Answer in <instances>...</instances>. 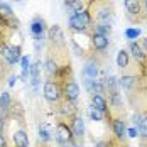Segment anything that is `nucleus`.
Returning a JSON list of instances; mask_svg holds the SVG:
<instances>
[{
    "mask_svg": "<svg viewBox=\"0 0 147 147\" xmlns=\"http://www.w3.org/2000/svg\"><path fill=\"white\" fill-rule=\"evenodd\" d=\"M29 29H30V34H32L34 39H42L44 41V36L47 34V29H46V22L42 17H34Z\"/></svg>",
    "mask_w": 147,
    "mask_h": 147,
    "instance_id": "nucleus-9",
    "label": "nucleus"
},
{
    "mask_svg": "<svg viewBox=\"0 0 147 147\" xmlns=\"http://www.w3.org/2000/svg\"><path fill=\"white\" fill-rule=\"evenodd\" d=\"M0 147H7V142H5V137H3V134H0Z\"/></svg>",
    "mask_w": 147,
    "mask_h": 147,
    "instance_id": "nucleus-35",
    "label": "nucleus"
},
{
    "mask_svg": "<svg viewBox=\"0 0 147 147\" xmlns=\"http://www.w3.org/2000/svg\"><path fill=\"white\" fill-rule=\"evenodd\" d=\"M0 17H3V19H15L10 5L5 3V2H0Z\"/></svg>",
    "mask_w": 147,
    "mask_h": 147,
    "instance_id": "nucleus-27",
    "label": "nucleus"
},
{
    "mask_svg": "<svg viewBox=\"0 0 147 147\" xmlns=\"http://www.w3.org/2000/svg\"><path fill=\"white\" fill-rule=\"evenodd\" d=\"M91 107H95L102 113H107L108 112V102H107V98L103 96L102 93H93L91 95Z\"/></svg>",
    "mask_w": 147,
    "mask_h": 147,
    "instance_id": "nucleus-20",
    "label": "nucleus"
},
{
    "mask_svg": "<svg viewBox=\"0 0 147 147\" xmlns=\"http://www.w3.org/2000/svg\"><path fill=\"white\" fill-rule=\"evenodd\" d=\"M30 64H32V61H30L29 56H22L20 58V69H22L20 78H22V81H27L30 78Z\"/></svg>",
    "mask_w": 147,
    "mask_h": 147,
    "instance_id": "nucleus-22",
    "label": "nucleus"
},
{
    "mask_svg": "<svg viewBox=\"0 0 147 147\" xmlns=\"http://www.w3.org/2000/svg\"><path fill=\"white\" fill-rule=\"evenodd\" d=\"M127 135L132 137V139L139 137V135H140V134H139V127H130V129H127Z\"/></svg>",
    "mask_w": 147,
    "mask_h": 147,
    "instance_id": "nucleus-31",
    "label": "nucleus"
},
{
    "mask_svg": "<svg viewBox=\"0 0 147 147\" xmlns=\"http://www.w3.org/2000/svg\"><path fill=\"white\" fill-rule=\"evenodd\" d=\"M47 42H49V47H54V49H64L66 47L63 29L58 24H54L47 29Z\"/></svg>",
    "mask_w": 147,
    "mask_h": 147,
    "instance_id": "nucleus-4",
    "label": "nucleus"
},
{
    "mask_svg": "<svg viewBox=\"0 0 147 147\" xmlns=\"http://www.w3.org/2000/svg\"><path fill=\"white\" fill-rule=\"evenodd\" d=\"M3 129H5V117L0 113V134H3Z\"/></svg>",
    "mask_w": 147,
    "mask_h": 147,
    "instance_id": "nucleus-33",
    "label": "nucleus"
},
{
    "mask_svg": "<svg viewBox=\"0 0 147 147\" xmlns=\"http://www.w3.org/2000/svg\"><path fill=\"white\" fill-rule=\"evenodd\" d=\"M17 83V76L15 74H9V86H14Z\"/></svg>",
    "mask_w": 147,
    "mask_h": 147,
    "instance_id": "nucleus-32",
    "label": "nucleus"
},
{
    "mask_svg": "<svg viewBox=\"0 0 147 147\" xmlns=\"http://www.w3.org/2000/svg\"><path fill=\"white\" fill-rule=\"evenodd\" d=\"M37 147H47V144H42V142H39V146Z\"/></svg>",
    "mask_w": 147,
    "mask_h": 147,
    "instance_id": "nucleus-38",
    "label": "nucleus"
},
{
    "mask_svg": "<svg viewBox=\"0 0 147 147\" xmlns=\"http://www.w3.org/2000/svg\"><path fill=\"white\" fill-rule=\"evenodd\" d=\"M88 115H90V118H91L93 122H103V118H105V113H102L100 110H96L95 107H90Z\"/></svg>",
    "mask_w": 147,
    "mask_h": 147,
    "instance_id": "nucleus-28",
    "label": "nucleus"
},
{
    "mask_svg": "<svg viewBox=\"0 0 147 147\" xmlns=\"http://www.w3.org/2000/svg\"><path fill=\"white\" fill-rule=\"evenodd\" d=\"M22 49L20 46H12L9 42H0V58L3 59L9 66H14L17 63H20L22 58Z\"/></svg>",
    "mask_w": 147,
    "mask_h": 147,
    "instance_id": "nucleus-2",
    "label": "nucleus"
},
{
    "mask_svg": "<svg viewBox=\"0 0 147 147\" xmlns=\"http://www.w3.org/2000/svg\"><path fill=\"white\" fill-rule=\"evenodd\" d=\"M63 98L66 102H71V103H76L78 98H80V85L74 81L73 78L63 81Z\"/></svg>",
    "mask_w": 147,
    "mask_h": 147,
    "instance_id": "nucleus-6",
    "label": "nucleus"
},
{
    "mask_svg": "<svg viewBox=\"0 0 147 147\" xmlns=\"http://www.w3.org/2000/svg\"><path fill=\"white\" fill-rule=\"evenodd\" d=\"M129 51L132 53V56L135 58L137 63H140V64H144L147 61V54L144 53V49L140 47L139 42H135V41H130V44H129Z\"/></svg>",
    "mask_w": 147,
    "mask_h": 147,
    "instance_id": "nucleus-18",
    "label": "nucleus"
},
{
    "mask_svg": "<svg viewBox=\"0 0 147 147\" xmlns=\"http://www.w3.org/2000/svg\"><path fill=\"white\" fill-rule=\"evenodd\" d=\"M95 22L96 24H107V26H112L113 24V12H112V7L108 5H103V7H96L95 9Z\"/></svg>",
    "mask_w": 147,
    "mask_h": 147,
    "instance_id": "nucleus-7",
    "label": "nucleus"
},
{
    "mask_svg": "<svg viewBox=\"0 0 147 147\" xmlns=\"http://www.w3.org/2000/svg\"><path fill=\"white\" fill-rule=\"evenodd\" d=\"M137 83H139V80H137L135 74H122L120 80H118V85L127 93H132L134 90L137 88Z\"/></svg>",
    "mask_w": 147,
    "mask_h": 147,
    "instance_id": "nucleus-16",
    "label": "nucleus"
},
{
    "mask_svg": "<svg viewBox=\"0 0 147 147\" xmlns=\"http://www.w3.org/2000/svg\"><path fill=\"white\" fill-rule=\"evenodd\" d=\"M129 63H130V58H129V51L125 49H120L117 53V66L120 69H125L129 68Z\"/></svg>",
    "mask_w": 147,
    "mask_h": 147,
    "instance_id": "nucleus-23",
    "label": "nucleus"
},
{
    "mask_svg": "<svg viewBox=\"0 0 147 147\" xmlns=\"http://www.w3.org/2000/svg\"><path fill=\"white\" fill-rule=\"evenodd\" d=\"M0 59H2V58H0ZM0 73H2V63H0Z\"/></svg>",
    "mask_w": 147,
    "mask_h": 147,
    "instance_id": "nucleus-39",
    "label": "nucleus"
},
{
    "mask_svg": "<svg viewBox=\"0 0 147 147\" xmlns=\"http://www.w3.org/2000/svg\"><path fill=\"white\" fill-rule=\"evenodd\" d=\"M142 7H144V12H147V0H142Z\"/></svg>",
    "mask_w": 147,
    "mask_h": 147,
    "instance_id": "nucleus-37",
    "label": "nucleus"
},
{
    "mask_svg": "<svg viewBox=\"0 0 147 147\" xmlns=\"http://www.w3.org/2000/svg\"><path fill=\"white\" fill-rule=\"evenodd\" d=\"M61 147H80V146H78V144H76V142L73 140V142H68V144H63Z\"/></svg>",
    "mask_w": 147,
    "mask_h": 147,
    "instance_id": "nucleus-36",
    "label": "nucleus"
},
{
    "mask_svg": "<svg viewBox=\"0 0 147 147\" xmlns=\"http://www.w3.org/2000/svg\"><path fill=\"white\" fill-rule=\"evenodd\" d=\"M112 130H113V135L117 137L118 140H123L125 135H127L125 120H122V118H113V120H112Z\"/></svg>",
    "mask_w": 147,
    "mask_h": 147,
    "instance_id": "nucleus-17",
    "label": "nucleus"
},
{
    "mask_svg": "<svg viewBox=\"0 0 147 147\" xmlns=\"http://www.w3.org/2000/svg\"><path fill=\"white\" fill-rule=\"evenodd\" d=\"M42 63H41V59L37 58L32 64H30V85H32V88L34 91H37L39 88V81H41V69H42Z\"/></svg>",
    "mask_w": 147,
    "mask_h": 147,
    "instance_id": "nucleus-13",
    "label": "nucleus"
},
{
    "mask_svg": "<svg viewBox=\"0 0 147 147\" xmlns=\"http://www.w3.org/2000/svg\"><path fill=\"white\" fill-rule=\"evenodd\" d=\"M64 9H66V14L71 17L76 12L85 10V2L83 0H64Z\"/></svg>",
    "mask_w": 147,
    "mask_h": 147,
    "instance_id": "nucleus-19",
    "label": "nucleus"
},
{
    "mask_svg": "<svg viewBox=\"0 0 147 147\" xmlns=\"http://www.w3.org/2000/svg\"><path fill=\"white\" fill-rule=\"evenodd\" d=\"M140 34H142V29H140V27H129V29H125V37H127L129 41L137 39Z\"/></svg>",
    "mask_w": 147,
    "mask_h": 147,
    "instance_id": "nucleus-29",
    "label": "nucleus"
},
{
    "mask_svg": "<svg viewBox=\"0 0 147 147\" xmlns=\"http://www.w3.org/2000/svg\"><path fill=\"white\" fill-rule=\"evenodd\" d=\"M98 73H100V68H98V61L93 58H88L85 66H83V78L85 80H98Z\"/></svg>",
    "mask_w": 147,
    "mask_h": 147,
    "instance_id": "nucleus-10",
    "label": "nucleus"
},
{
    "mask_svg": "<svg viewBox=\"0 0 147 147\" xmlns=\"http://www.w3.org/2000/svg\"><path fill=\"white\" fill-rule=\"evenodd\" d=\"M91 32H96V34H102V36L110 37V34H112V26H107V24H96V22H95V26H93V30H91Z\"/></svg>",
    "mask_w": 147,
    "mask_h": 147,
    "instance_id": "nucleus-26",
    "label": "nucleus"
},
{
    "mask_svg": "<svg viewBox=\"0 0 147 147\" xmlns=\"http://www.w3.org/2000/svg\"><path fill=\"white\" fill-rule=\"evenodd\" d=\"M54 137H56V142H58L59 146L68 144V142H73L74 140V135H73V132H71V127H69V123H66L64 120H59L58 123H56Z\"/></svg>",
    "mask_w": 147,
    "mask_h": 147,
    "instance_id": "nucleus-5",
    "label": "nucleus"
},
{
    "mask_svg": "<svg viewBox=\"0 0 147 147\" xmlns=\"http://www.w3.org/2000/svg\"><path fill=\"white\" fill-rule=\"evenodd\" d=\"M58 112H59V115H61L63 120H71L73 117L78 115V107H76V103L63 100V102L58 103Z\"/></svg>",
    "mask_w": 147,
    "mask_h": 147,
    "instance_id": "nucleus-8",
    "label": "nucleus"
},
{
    "mask_svg": "<svg viewBox=\"0 0 147 147\" xmlns=\"http://www.w3.org/2000/svg\"><path fill=\"white\" fill-rule=\"evenodd\" d=\"M42 93H44V98L47 103L54 105V103H59L61 98H63V88H61V83L58 80H47L44 83V88H42Z\"/></svg>",
    "mask_w": 147,
    "mask_h": 147,
    "instance_id": "nucleus-3",
    "label": "nucleus"
},
{
    "mask_svg": "<svg viewBox=\"0 0 147 147\" xmlns=\"http://www.w3.org/2000/svg\"><path fill=\"white\" fill-rule=\"evenodd\" d=\"M91 49L96 51V53H105L110 46V37L102 36V34H96V32H91Z\"/></svg>",
    "mask_w": 147,
    "mask_h": 147,
    "instance_id": "nucleus-11",
    "label": "nucleus"
},
{
    "mask_svg": "<svg viewBox=\"0 0 147 147\" xmlns=\"http://www.w3.org/2000/svg\"><path fill=\"white\" fill-rule=\"evenodd\" d=\"M37 137H39V142H42V144H49V142H51V139H53V135H51V132H49V129L46 127L44 123H41V125H39Z\"/></svg>",
    "mask_w": 147,
    "mask_h": 147,
    "instance_id": "nucleus-25",
    "label": "nucleus"
},
{
    "mask_svg": "<svg viewBox=\"0 0 147 147\" xmlns=\"http://www.w3.org/2000/svg\"><path fill=\"white\" fill-rule=\"evenodd\" d=\"M139 134H140L144 139H147V113L146 115H142V118H140V123H139Z\"/></svg>",
    "mask_w": 147,
    "mask_h": 147,
    "instance_id": "nucleus-30",
    "label": "nucleus"
},
{
    "mask_svg": "<svg viewBox=\"0 0 147 147\" xmlns=\"http://www.w3.org/2000/svg\"><path fill=\"white\" fill-rule=\"evenodd\" d=\"M69 127H71V132H73L74 139H83L85 137V120H83V117L80 113L69 120Z\"/></svg>",
    "mask_w": 147,
    "mask_h": 147,
    "instance_id": "nucleus-14",
    "label": "nucleus"
},
{
    "mask_svg": "<svg viewBox=\"0 0 147 147\" xmlns=\"http://www.w3.org/2000/svg\"><path fill=\"white\" fill-rule=\"evenodd\" d=\"M140 47L144 49V53H146V54H147V37H144V39L140 41Z\"/></svg>",
    "mask_w": 147,
    "mask_h": 147,
    "instance_id": "nucleus-34",
    "label": "nucleus"
},
{
    "mask_svg": "<svg viewBox=\"0 0 147 147\" xmlns=\"http://www.w3.org/2000/svg\"><path fill=\"white\" fill-rule=\"evenodd\" d=\"M68 26L71 32H86L90 34V30H93V17L88 10H81V12H76L74 15H71L68 19Z\"/></svg>",
    "mask_w": 147,
    "mask_h": 147,
    "instance_id": "nucleus-1",
    "label": "nucleus"
},
{
    "mask_svg": "<svg viewBox=\"0 0 147 147\" xmlns=\"http://www.w3.org/2000/svg\"><path fill=\"white\" fill-rule=\"evenodd\" d=\"M64 64H68V63H64ZM61 66H63V64H59L56 54H54V56H53V54H49V56L46 58V63H44V69H46L47 78H49V80L56 78V74H58V71H59V68H61Z\"/></svg>",
    "mask_w": 147,
    "mask_h": 147,
    "instance_id": "nucleus-12",
    "label": "nucleus"
},
{
    "mask_svg": "<svg viewBox=\"0 0 147 147\" xmlns=\"http://www.w3.org/2000/svg\"><path fill=\"white\" fill-rule=\"evenodd\" d=\"M125 3V9L130 17L139 19L140 15L144 14V7H142V0H123Z\"/></svg>",
    "mask_w": 147,
    "mask_h": 147,
    "instance_id": "nucleus-15",
    "label": "nucleus"
},
{
    "mask_svg": "<svg viewBox=\"0 0 147 147\" xmlns=\"http://www.w3.org/2000/svg\"><path fill=\"white\" fill-rule=\"evenodd\" d=\"M12 107V96L9 91H2L0 93V113L7 112L9 108Z\"/></svg>",
    "mask_w": 147,
    "mask_h": 147,
    "instance_id": "nucleus-24",
    "label": "nucleus"
},
{
    "mask_svg": "<svg viewBox=\"0 0 147 147\" xmlns=\"http://www.w3.org/2000/svg\"><path fill=\"white\" fill-rule=\"evenodd\" d=\"M12 139H14L15 147H29V134L26 132L24 129L15 130L14 135H12Z\"/></svg>",
    "mask_w": 147,
    "mask_h": 147,
    "instance_id": "nucleus-21",
    "label": "nucleus"
}]
</instances>
